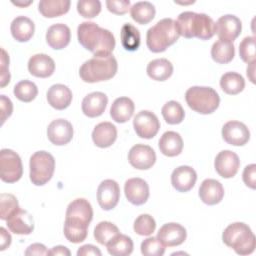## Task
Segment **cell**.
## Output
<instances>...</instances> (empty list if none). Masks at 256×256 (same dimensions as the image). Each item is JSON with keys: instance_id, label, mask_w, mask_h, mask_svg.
Here are the masks:
<instances>
[{"instance_id": "cell-1", "label": "cell", "mask_w": 256, "mask_h": 256, "mask_svg": "<svg viewBox=\"0 0 256 256\" xmlns=\"http://www.w3.org/2000/svg\"><path fill=\"white\" fill-rule=\"evenodd\" d=\"M79 43L94 56H105L115 48V38L112 32L94 22H82L77 28Z\"/></svg>"}, {"instance_id": "cell-2", "label": "cell", "mask_w": 256, "mask_h": 256, "mask_svg": "<svg viewBox=\"0 0 256 256\" xmlns=\"http://www.w3.org/2000/svg\"><path fill=\"white\" fill-rule=\"evenodd\" d=\"M180 36L184 38H198L208 40L216 34V23L205 13L185 11L176 20Z\"/></svg>"}, {"instance_id": "cell-3", "label": "cell", "mask_w": 256, "mask_h": 256, "mask_svg": "<svg viewBox=\"0 0 256 256\" xmlns=\"http://www.w3.org/2000/svg\"><path fill=\"white\" fill-rule=\"evenodd\" d=\"M179 37L176 21L171 18H164L147 30L146 44L150 51L160 53L173 45Z\"/></svg>"}, {"instance_id": "cell-4", "label": "cell", "mask_w": 256, "mask_h": 256, "mask_svg": "<svg viewBox=\"0 0 256 256\" xmlns=\"http://www.w3.org/2000/svg\"><path fill=\"white\" fill-rule=\"evenodd\" d=\"M117 60L112 54L94 56L81 65L79 75L86 83H96L113 78L117 73Z\"/></svg>"}, {"instance_id": "cell-5", "label": "cell", "mask_w": 256, "mask_h": 256, "mask_svg": "<svg viewBox=\"0 0 256 256\" xmlns=\"http://www.w3.org/2000/svg\"><path fill=\"white\" fill-rule=\"evenodd\" d=\"M222 240L238 255H249L254 252L256 238L251 228L243 222L228 225L222 234Z\"/></svg>"}, {"instance_id": "cell-6", "label": "cell", "mask_w": 256, "mask_h": 256, "mask_svg": "<svg viewBox=\"0 0 256 256\" xmlns=\"http://www.w3.org/2000/svg\"><path fill=\"white\" fill-rule=\"evenodd\" d=\"M185 100L193 111L205 115L213 113L220 104L218 93L206 86L190 87L185 93Z\"/></svg>"}, {"instance_id": "cell-7", "label": "cell", "mask_w": 256, "mask_h": 256, "mask_svg": "<svg viewBox=\"0 0 256 256\" xmlns=\"http://www.w3.org/2000/svg\"><path fill=\"white\" fill-rule=\"evenodd\" d=\"M30 180L36 186L45 185L53 176L55 159L46 151H37L30 157Z\"/></svg>"}, {"instance_id": "cell-8", "label": "cell", "mask_w": 256, "mask_h": 256, "mask_svg": "<svg viewBox=\"0 0 256 256\" xmlns=\"http://www.w3.org/2000/svg\"><path fill=\"white\" fill-rule=\"evenodd\" d=\"M23 174L20 156L11 149L0 151V178L6 183L17 182Z\"/></svg>"}, {"instance_id": "cell-9", "label": "cell", "mask_w": 256, "mask_h": 256, "mask_svg": "<svg viewBox=\"0 0 256 256\" xmlns=\"http://www.w3.org/2000/svg\"><path fill=\"white\" fill-rule=\"evenodd\" d=\"M133 127L140 138L151 139L158 133L160 122L153 112L142 110L135 115L133 119Z\"/></svg>"}, {"instance_id": "cell-10", "label": "cell", "mask_w": 256, "mask_h": 256, "mask_svg": "<svg viewBox=\"0 0 256 256\" xmlns=\"http://www.w3.org/2000/svg\"><path fill=\"white\" fill-rule=\"evenodd\" d=\"M120 198V187L115 180H103L97 189V201L103 210H111L116 207Z\"/></svg>"}, {"instance_id": "cell-11", "label": "cell", "mask_w": 256, "mask_h": 256, "mask_svg": "<svg viewBox=\"0 0 256 256\" xmlns=\"http://www.w3.org/2000/svg\"><path fill=\"white\" fill-rule=\"evenodd\" d=\"M224 141L233 146H243L250 139V131L247 126L236 120L226 122L222 127Z\"/></svg>"}, {"instance_id": "cell-12", "label": "cell", "mask_w": 256, "mask_h": 256, "mask_svg": "<svg viewBox=\"0 0 256 256\" xmlns=\"http://www.w3.org/2000/svg\"><path fill=\"white\" fill-rule=\"evenodd\" d=\"M128 160L134 168L147 170L154 165L156 161V154L149 145L136 144L129 150Z\"/></svg>"}, {"instance_id": "cell-13", "label": "cell", "mask_w": 256, "mask_h": 256, "mask_svg": "<svg viewBox=\"0 0 256 256\" xmlns=\"http://www.w3.org/2000/svg\"><path fill=\"white\" fill-rule=\"evenodd\" d=\"M49 141L57 146L68 144L73 138V126L66 119L53 120L47 128Z\"/></svg>"}, {"instance_id": "cell-14", "label": "cell", "mask_w": 256, "mask_h": 256, "mask_svg": "<svg viewBox=\"0 0 256 256\" xmlns=\"http://www.w3.org/2000/svg\"><path fill=\"white\" fill-rule=\"evenodd\" d=\"M216 172L223 178L234 177L240 167V160L236 153L230 150L219 152L214 161Z\"/></svg>"}, {"instance_id": "cell-15", "label": "cell", "mask_w": 256, "mask_h": 256, "mask_svg": "<svg viewBox=\"0 0 256 256\" xmlns=\"http://www.w3.org/2000/svg\"><path fill=\"white\" fill-rule=\"evenodd\" d=\"M242 23L240 19L232 14L221 16L216 23V33L221 40L233 42L241 33Z\"/></svg>"}, {"instance_id": "cell-16", "label": "cell", "mask_w": 256, "mask_h": 256, "mask_svg": "<svg viewBox=\"0 0 256 256\" xmlns=\"http://www.w3.org/2000/svg\"><path fill=\"white\" fill-rule=\"evenodd\" d=\"M124 192L127 200L133 205H142L149 198V186L139 177L130 178L125 182Z\"/></svg>"}, {"instance_id": "cell-17", "label": "cell", "mask_w": 256, "mask_h": 256, "mask_svg": "<svg viewBox=\"0 0 256 256\" xmlns=\"http://www.w3.org/2000/svg\"><path fill=\"white\" fill-rule=\"evenodd\" d=\"M187 237L186 229L178 223H166L157 233L158 240L165 247H174L182 244Z\"/></svg>"}, {"instance_id": "cell-18", "label": "cell", "mask_w": 256, "mask_h": 256, "mask_svg": "<svg viewBox=\"0 0 256 256\" xmlns=\"http://www.w3.org/2000/svg\"><path fill=\"white\" fill-rule=\"evenodd\" d=\"M197 180L196 171L187 165L175 168L171 174V184L179 192H188L191 190Z\"/></svg>"}, {"instance_id": "cell-19", "label": "cell", "mask_w": 256, "mask_h": 256, "mask_svg": "<svg viewBox=\"0 0 256 256\" xmlns=\"http://www.w3.org/2000/svg\"><path fill=\"white\" fill-rule=\"evenodd\" d=\"M90 223L79 217L66 216L64 222V235L71 243L83 242L88 234V226Z\"/></svg>"}, {"instance_id": "cell-20", "label": "cell", "mask_w": 256, "mask_h": 256, "mask_svg": "<svg viewBox=\"0 0 256 256\" xmlns=\"http://www.w3.org/2000/svg\"><path fill=\"white\" fill-rule=\"evenodd\" d=\"M28 70L35 77L47 78L54 73L55 62L47 54H34L28 61Z\"/></svg>"}, {"instance_id": "cell-21", "label": "cell", "mask_w": 256, "mask_h": 256, "mask_svg": "<svg viewBox=\"0 0 256 256\" xmlns=\"http://www.w3.org/2000/svg\"><path fill=\"white\" fill-rule=\"evenodd\" d=\"M6 222L9 230L18 235H28L34 230V220L32 215L21 208L11 215Z\"/></svg>"}, {"instance_id": "cell-22", "label": "cell", "mask_w": 256, "mask_h": 256, "mask_svg": "<svg viewBox=\"0 0 256 256\" xmlns=\"http://www.w3.org/2000/svg\"><path fill=\"white\" fill-rule=\"evenodd\" d=\"M108 104V98L103 92H92L86 95L82 100V112L90 117L95 118L103 114Z\"/></svg>"}, {"instance_id": "cell-23", "label": "cell", "mask_w": 256, "mask_h": 256, "mask_svg": "<svg viewBox=\"0 0 256 256\" xmlns=\"http://www.w3.org/2000/svg\"><path fill=\"white\" fill-rule=\"evenodd\" d=\"M71 39L70 28L63 23L51 25L46 32V41L48 45L56 50L65 48Z\"/></svg>"}, {"instance_id": "cell-24", "label": "cell", "mask_w": 256, "mask_h": 256, "mask_svg": "<svg viewBox=\"0 0 256 256\" xmlns=\"http://www.w3.org/2000/svg\"><path fill=\"white\" fill-rule=\"evenodd\" d=\"M199 197L207 205H216L224 197V188L218 180L205 179L200 185Z\"/></svg>"}, {"instance_id": "cell-25", "label": "cell", "mask_w": 256, "mask_h": 256, "mask_svg": "<svg viewBox=\"0 0 256 256\" xmlns=\"http://www.w3.org/2000/svg\"><path fill=\"white\" fill-rule=\"evenodd\" d=\"M117 138V128L111 122H101L92 131V140L99 148L110 147Z\"/></svg>"}, {"instance_id": "cell-26", "label": "cell", "mask_w": 256, "mask_h": 256, "mask_svg": "<svg viewBox=\"0 0 256 256\" xmlns=\"http://www.w3.org/2000/svg\"><path fill=\"white\" fill-rule=\"evenodd\" d=\"M47 101L56 110L66 109L72 101V92L64 84H54L47 91Z\"/></svg>"}, {"instance_id": "cell-27", "label": "cell", "mask_w": 256, "mask_h": 256, "mask_svg": "<svg viewBox=\"0 0 256 256\" xmlns=\"http://www.w3.org/2000/svg\"><path fill=\"white\" fill-rule=\"evenodd\" d=\"M10 31L13 38L18 42H27L35 31L34 22L26 16H17L10 25Z\"/></svg>"}, {"instance_id": "cell-28", "label": "cell", "mask_w": 256, "mask_h": 256, "mask_svg": "<svg viewBox=\"0 0 256 256\" xmlns=\"http://www.w3.org/2000/svg\"><path fill=\"white\" fill-rule=\"evenodd\" d=\"M158 145L163 155L174 157L182 152L183 140L179 133L175 131H166L159 139Z\"/></svg>"}, {"instance_id": "cell-29", "label": "cell", "mask_w": 256, "mask_h": 256, "mask_svg": "<svg viewBox=\"0 0 256 256\" xmlns=\"http://www.w3.org/2000/svg\"><path fill=\"white\" fill-rule=\"evenodd\" d=\"M134 109V102L130 98L119 97L111 105L110 116L117 123H125L132 117Z\"/></svg>"}, {"instance_id": "cell-30", "label": "cell", "mask_w": 256, "mask_h": 256, "mask_svg": "<svg viewBox=\"0 0 256 256\" xmlns=\"http://www.w3.org/2000/svg\"><path fill=\"white\" fill-rule=\"evenodd\" d=\"M147 75L155 81H165L173 73V65L166 58H159L150 61L147 65Z\"/></svg>"}, {"instance_id": "cell-31", "label": "cell", "mask_w": 256, "mask_h": 256, "mask_svg": "<svg viewBox=\"0 0 256 256\" xmlns=\"http://www.w3.org/2000/svg\"><path fill=\"white\" fill-rule=\"evenodd\" d=\"M69 0H41L38 4L39 12L46 18L61 16L69 11Z\"/></svg>"}, {"instance_id": "cell-32", "label": "cell", "mask_w": 256, "mask_h": 256, "mask_svg": "<svg viewBox=\"0 0 256 256\" xmlns=\"http://www.w3.org/2000/svg\"><path fill=\"white\" fill-rule=\"evenodd\" d=\"M235 55V47L232 42L219 39L211 47V57L219 64H226L232 61Z\"/></svg>"}, {"instance_id": "cell-33", "label": "cell", "mask_w": 256, "mask_h": 256, "mask_svg": "<svg viewBox=\"0 0 256 256\" xmlns=\"http://www.w3.org/2000/svg\"><path fill=\"white\" fill-rule=\"evenodd\" d=\"M155 13V6L148 1L136 2L130 8V14L132 19L141 25H145L152 21Z\"/></svg>"}, {"instance_id": "cell-34", "label": "cell", "mask_w": 256, "mask_h": 256, "mask_svg": "<svg viewBox=\"0 0 256 256\" xmlns=\"http://www.w3.org/2000/svg\"><path fill=\"white\" fill-rule=\"evenodd\" d=\"M106 247L110 255L127 256L133 251V241L129 236L119 233L106 244Z\"/></svg>"}, {"instance_id": "cell-35", "label": "cell", "mask_w": 256, "mask_h": 256, "mask_svg": "<svg viewBox=\"0 0 256 256\" xmlns=\"http://www.w3.org/2000/svg\"><path fill=\"white\" fill-rule=\"evenodd\" d=\"M220 87L226 94L237 95L243 91L245 80L239 73L226 72L220 78Z\"/></svg>"}, {"instance_id": "cell-36", "label": "cell", "mask_w": 256, "mask_h": 256, "mask_svg": "<svg viewBox=\"0 0 256 256\" xmlns=\"http://www.w3.org/2000/svg\"><path fill=\"white\" fill-rule=\"evenodd\" d=\"M66 216L79 217L90 223L93 218V209L88 200L84 198H77L69 203L66 210Z\"/></svg>"}, {"instance_id": "cell-37", "label": "cell", "mask_w": 256, "mask_h": 256, "mask_svg": "<svg viewBox=\"0 0 256 256\" xmlns=\"http://www.w3.org/2000/svg\"><path fill=\"white\" fill-rule=\"evenodd\" d=\"M120 39L123 48L127 51H135L140 46V32L130 23H125L122 26Z\"/></svg>"}, {"instance_id": "cell-38", "label": "cell", "mask_w": 256, "mask_h": 256, "mask_svg": "<svg viewBox=\"0 0 256 256\" xmlns=\"http://www.w3.org/2000/svg\"><path fill=\"white\" fill-rule=\"evenodd\" d=\"M161 113L166 123L170 125L181 123L185 117V112L183 107L179 102L174 100H171L165 103L161 109Z\"/></svg>"}, {"instance_id": "cell-39", "label": "cell", "mask_w": 256, "mask_h": 256, "mask_svg": "<svg viewBox=\"0 0 256 256\" xmlns=\"http://www.w3.org/2000/svg\"><path fill=\"white\" fill-rule=\"evenodd\" d=\"M119 233L120 231L118 227L109 221H101L94 228V237L96 241L99 244L105 246L112 238H114Z\"/></svg>"}, {"instance_id": "cell-40", "label": "cell", "mask_w": 256, "mask_h": 256, "mask_svg": "<svg viewBox=\"0 0 256 256\" xmlns=\"http://www.w3.org/2000/svg\"><path fill=\"white\" fill-rule=\"evenodd\" d=\"M13 93L18 100L28 103L35 99L38 94V88L34 82L22 80L14 86Z\"/></svg>"}, {"instance_id": "cell-41", "label": "cell", "mask_w": 256, "mask_h": 256, "mask_svg": "<svg viewBox=\"0 0 256 256\" xmlns=\"http://www.w3.org/2000/svg\"><path fill=\"white\" fill-rule=\"evenodd\" d=\"M19 204L17 198L9 193H1L0 195V218L7 220L18 209Z\"/></svg>"}, {"instance_id": "cell-42", "label": "cell", "mask_w": 256, "mask_h": 256, "mask_svg": "<svg viewBox=\"0 0 256 256\" xmlns=\"http://www.w3.org/2000/svg\"><path fill=\"white\" fill-rule=\"evenodd\" d=\"M156 228V222L154 218L149 214H141L139 215L133 225V229L135 233L141 236H150Z\"/></svg>"}, {"instance_id": "cell-43", "label": "cell", "mask_w": 256, "mask_h": 256, "mask_svg": "<svg viewBox=\"0 0 256 256\" xmlns=\"http://www.w3.org/2000/svg\"><path fill=\"white\" fill-rule=\"evenodd\" d=\"M239 55L245 63L255 62L256 59V48H255V37L247 36L239 44Z\"/></svg>"}, {"instance_id": "cell-44", "label": "cell", "mask_w": 256, "mask_h": 256, "mask_svg": "<svg viewBox=\"0 0 256 256\" xmlns=\"http://www.w3.org/2000/svg\"><path fill=\"white\" fill-rule=\"evenodd\" d=\"M77 11L84 18H94L101 11V2L99 0H79Z\"/></svg>"}, {"instance_id": "cell-45", "label": "cell", "mask_w": 256, "mask_h": 256, "mask_svg": "<svg viewBox=\"0 0 256 256\" xmlns=\"http://www.w3.org/2000/svg\"><path fill=\"white\" fill-rule=\"evenodd\" d=\"M141 253L144 256H162L165 252V246L157 237H148L141 243Z\"/></svg>"}, {"instance_id": "cell-46", "label": "cell", "mask_w": 256, "mask_h": 256, "mask_svg": "<svg viewBox=\"0 0 256 256\" xmlns=\"http://www.w3.org/2000/svg\"><path fill=\"white\" fill-rule=\"evenodd\" d=\"M106 6L108 10L117 15H123L128 12L130 8L129 0H107Z\"/></svg>"}, {"instance_id": "cell-47", "label": "cell", "mask_w": 256, "mask_h": 256, "mask_svg": "<svg viewBox=\"0 0 256 256\" xmlns=\"http://www.w3.org/2000/svg\"><path fill=\"white\" fill-rule=\"evenodd\" d=\"M9 55L7 52L1 48V80L0 86L3 88L10 82V73H9Z\"/></svg>"}, {"instance_id": "cell-48", "label": "cell", "mask_w": 256, "mask_h": 256, "mask_svg": "<svg viewBox=\"0 0 256 256\" xmlns=\"http://www.w3.org/2000/svg\"><path fill=\"white\" fill-rule=\"evenodd\" d=\"M242 179L245 185L248 186L249 188L251 189L256 188V165L255 164L247 165L244 168Z\"/></svg>"}, {"instance_id": "cell-49", "label": "cell", "mask_w": 256, "mask_h": 256, "mask_svg": "<svg viewBox=\"0 0 256 256\" xmlns=\"http://www.w3.org/2000/svg\"><path fill=\"white\" fill-rule=\"evenodd\" d=\"M0 105H1V124L5 122V120L11 116L13 111V104L11 100L5 95L0 96Z\"/></svg>"}, {"instance_id": "cell-50", "label": "cell", "mask_w": 256, "mask_h": 256, "mask_svg": "<svg viewBox=\"0 0 256 256\" xmlns=\"http://www.w3.org/2000/svg\"><path fill=\"white\" fill-rule=\"evenodd\" d=\"M101 251L92 244H86L81 246L77 251V256H87V255H95L101 256Z\"/></svg>"}, {"instance_id": "cell-51", "label": "cell", "mask_w": 256, "mask_h": 256, "mask_svg": "<svg viewBox=\"0 0 256 256\" xmlns=\"http://www.w3.org/2000/svg\"><path fill=\"white\" fill-rule=\"evenodd\" d=\"M25 255H49V251L43 244L34 243L26 249Z\"/></svg>"}, {"instance_id": "cell-52", "label": "cell", "mask_w": 256, "mask_h": 256, "mask_svg": "<svg viewBox=\"0 0 256 256\" xmlns=\"http://www.w3.org/2000/svg\"><path fill=\"white\" fill-rule=\"evenodd\" d=\"M0 234H1V248L0 250L3 251L11 244V235L6 231L4 227L0 228Z\"/></svg>"}, {"instance_id": "cell-53", "label": "cell", "mask_w": 256, "mask_h": 256, "mask_svg": "<svg viewBox=\"0 0 256 256\" xmlns=\"http://www.w3.org/2000/svg\"><path fill=\"white\" fill-rule=\"evenodd\" d=\"M71 254V252L69 251L68 248H66L65 246H55L53 247L50 251H49V255H64V256H69Z\"/></svg>"}, {"instance_id": "cell-54", "label": "cell", "mask_w": 256, "mask_h": 256, "mask_svg": "<svg viewBox=\"0 0 256 256\" xmlns=\"http://www.w3.org/2000/svg\"><path fill=\"white\" fill-rule=\"evenodd\" d=\"M12 3H13V4H15L16 6L24 7V6H28L29 4H31V3H32V1H27V2H19V1H16V2H14V1H12Z\"/></svg>"}]
</instances>
